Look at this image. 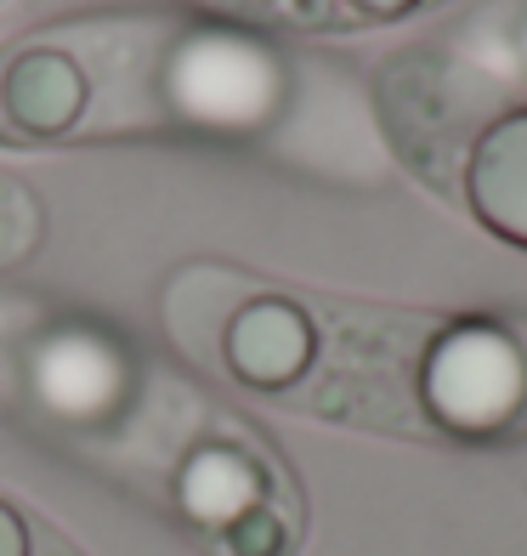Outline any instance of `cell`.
Masks as SVG:
<instances>
[{"mask_svg": "<svg viewBox=\"0 0 527 556\" xmlns=\"http://www.w3.org/2000/svg\"><path fill=\"white\" fill-rule=\"evenodd\" d=\"M170 103L198 125H249L272 103V63L239 35H188L170 58Z\"/></svg>", "mask_w": 527, "mask_h": 556, "instance_id": "6da1fadb", "label": "cell"}, {"mask_svg": "<svg viewBox=\"0 0 527 556\" xmlns=\"http://www.w3.org/2000/svg\"><path fill=\"white\" fill-rule=\"evenodd\" d=\"M35 392L57 420H103L119 409L125 387H131V369H125V352L97 336V330H57L46 336L35 352Z\"/></svg>", "mask_w": 527, "mask_h": 556, "instance_id": "7a4b0ae2", "label": "cell"}, {"mask_svg": "<svg viewBox=\"0 0 527 556\" xmlns=\"http://www.w3.org/2000/svg\"><path fill=\"white\" fill-rule=\"evenodd\" d=\"M91 103V86L74 58L63 52H17L7 68H0V137L12 142H46L63 137L80 125Z\"/></svg>", "mask_w": 527, "mask_h": 556, "instance_id": "3957f363", "label": "cell"}, {"mask_svg": "<svg viewBox=\"0 0 527 556\" xmlns=\"http://www.w3.org/2000/svg\"><path fill=\"white\" fill-rule=\"evenodd\" d=\"M221 341H228V369L244 387H261V392L295 387L312 369V346H318L307 313L284 295H249L244 307H233Z\"/></svg>", "mask_w": 527, "mask_h": 556, "instance_id": "277c9868", "label": "cell"}, {"mask_svg": "<svg viewBox=\"0 0 527 556\" xmlns=\"http://www.w3.org/2000/svg\"><path fill=\"white\" fill-rule=\"evenodd\" d=\"M176 494H182V511L221 540L233 522H244L256 505H267V471L244 448L205 443L188 454L182 477H176Z\"/></svg>", "mask_w": 527, "mask_h": 556, "instance_id": "5b68a950", "label": "cell"}, {"mask_svg": "<svg viewBox=\"0 0 527 556\" xmlns=\"http://www.w3.org/2000/svg\"><path fill=\"white\" fill-rule=\"evenodd\" d=\"M471 199L493 233L527 244V114L499 119L471 160Z\"/></svg>", "mask_w": 527, "mask_h": 556, "instance_id": "8992f818", "label": "cell"}, {"mask_svg": "<svg viewBox=\"0 0 527 556\" xmlns=\"http://www.w3.org/2000/svg\"><path fill=\"white\" fill-rule=\"evenodd\" d=\"M221 551L228 556H290V528L272 517V505H256L244 522H233L221 534Z\"/></svg>", "mask_w": 527, "mask_h": 556, "instance_id": "52a82bcc", "label": "cell"}, {"mask_svg": "<svg viewBox=\"0 0 527 556\" xmlns=\"http://www.w3.org/2000/svg\"><path fill=\"white\" fill-rule=\"evenodd\" d=\"M0 556H29V528L7 500H0Z\"/></svg>", "mask_w": 527, "mask_h": 556, "instance_id": "ba28073f", "label": "cell"}, {"mask_svg": "<svg viewBox=\"0 0 527 556\" xmlns=\"http://www.w3.org/2000/svg\"><path fill=\"white\" fill-rule=\"evenodd\" d=\"M351 12H363V17H397V12H409L414 0H346Z\"/></svg>", "mask_w": 527, "mask_h": 556, "instance_id": "9c48e42d", "label": "cell"}]
</instances>
